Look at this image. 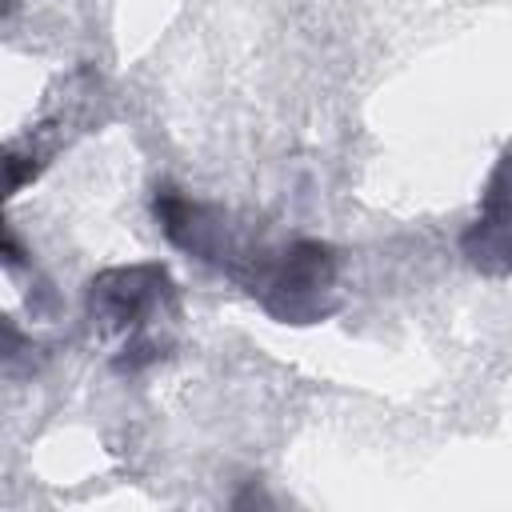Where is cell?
<instances>
[{
  "mask_svg": "<svg viewBox=\"0 0 512 512\" xmlns=\"http://www.w3.org/2000/svg\"><path fill=\"white\" fill-rule=\"evenodd\" d=\"M88 316L100 332H120V372H140L168 352L160 324L176 320V284L164 264L104 268L88 280Z\"/></svg>",
  "mask_w": 512,
  "mask_h": 512,
  "instance_id": "obj_1",
  "label": "cell"
},
{
  "mask_svg": "<svg viewBox=\"0 0 512 512\" xmlns=\"http://www.w3.org/2000/svg\"><path fill=\"white\" fill-rule=\"evenodd\" d=\"M156 220H160V232L188 256H196L200 264H212L220 268L228 280H244V272L252 268V260L260 256L264 244H252L248 232L240 224H232V216L216 204H204V200H192L184 192H176L172 184H160L156 188Z\"/></svg>",
  "mask_w": 512,
  "mask_h": 512,
  "instance_id": "obj_3",
  "label": "cell"
},
{
  "mask_svg": "<svg viewBox=\"0 0 512 512\" xmlns=\"http://www.w3.org/2000/svg\"><path fill=\"white\" fill-rule=\"evenodd\" d=\"M460 252L484 276L512 272V152L496 160L480 196V212L460 236Z\"/></svg>",
  "mask_w": 512,
  "mask_h": 512,
  "instance_id": "obj_4",
  "label": "cell"
},
{
  "mask_svg": "<svg viewBox=\"0 0 512 512\" xmlns=\"http://www.w3.org/2000/svg\"><path fill=\"white\" fill-rule=\"evenodd\" d=\"M240 288L280 324H320L340 308V264L332 244L292 240L260 248Z\"/></svg>",
  "mask_w": 512,
  "mask_h": 512,
  "instance_id": "obj_2",
  "label": "cell"
}]
</instances>
